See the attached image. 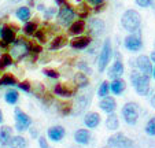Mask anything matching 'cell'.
I'll list each match as a JSON object with an SVG mask.
<instances>
[{"label":"cell","mask_w":155,"mask_h":148,"mask_svg":"<svg viewBox=\"0 0 155 148\" xmlns=\"http://www.w3.org/2000/svg\"><path fill=\"white\" fill-rule=\"evenodd\" d=\"M121 25H122L124 29L130 33L137 32L141 25L140 14H139L136 10H126V11L124 12L122 18H121Z\"/></svg>","instance_id":"obj_1"},{"label":"cell","mask_w":155,"mask_h":148,"mask_svg":"<svg viewBox=\"0 0 155 148\" xmlns=\"http://www.w3.org/2000/svg\"><path fill=\"white\" fill-rule=\"evenodd\" d=\"M11 44H12V47L10 49V55L12 58H15L17 61L24 59L30 52V44L26 43L25 38H15Z\"/></svg>","instance_id":"obj_2"},{"label":"cell","mask_w":155,"mask_h":148,"mask_svg":"<svg viewBox=\"0 0 155 148\" xmlns=\"http://www.w3.org/2000/svg\"><path fill=\"white\" fill-rule=\"evenodd\" d=\"M113 56V48H111V40L110 38H106L104 43H103L102 51H100L99 59H97V69L100 73H103L106 70V67L108 66V62L111 61Z\"/></svg>","instance_id":"obj_3"},{"label":"cell","mask_w":155,"mask_h":148,"mask_svg":"<svg viewBox=\"0 0 155 148\" xmlns=\"http://www.w3.org/2000/svg\"><path fill=\"white\" fill-rule=\"evenodd\" d=\"M107 145L108 148H133L135 143H133V140L128 139L124 133H115L108 137Z\"/></svg>","instance_id":"obj_4"},{"label":"cell","mask_w":155,"mask_h":148,"mask_svg":"<svg viewBox=\"0 0 155 148\" xmlns=\"http://www.w3.org/2000/svg\"><path fill=\"white\" fill-rule=\"evenodd\" d=\"M56 18H58V23L61 26H69L76 18V11L69 4H63L56 14Z\"/></svg>","instance_id":"obj_5"},{"label":"cell","mask_w":155,"mask_h":148,"mask_svg":"<svg viewBox=\"0 0 155 148\" xmlns=\"http://www.w3.org/2000/svg\"><path fill=\"white\" fill-rule=\"evenodd\" d=\"M122 117L128 125H135L139 119V107L136 103H126L122 108Z\"/></svg>","instance_id":"obj_6"},{"label":"cell","mask_w":155,"mask_h":148,"mask_svg":"<svg viewBox=\"0 0 155 148\" xmlns=\"http://www.w3.org/2000/svg\"><path fill=\"white\" fill-rule=\"evenodd\" d=\"M14 114H15V122H17V123H15V129H17L18 132L28 130V128L32 125V118L18 107L15 108Z\"/></svg>","instance_id":"obj_7"},{"label":"cell","mask_w":155,"mask_h":148,"mask_svg":"<svg viewBox=\"0 0 155 148\" xmlns=\"http://www.w3.org/2000/svg\"><path fill=\"white\" fill-rule=\"evenodd\" d=\"M124 45L128 51L130 52H137L139 49L143 47V41H141V37H140V33L135 32V33H130L129 36H126L125 41H124Z\"/></svg>","instance_id":"obj_8"},{"label":"cell","mask_w":155,"mask_h":148,"mask_svg":"<svg viewBox=\"0 0 155 148\" xmlns=\"http://www.w3.org/2000/svg\"><path fill=\"white\" fill-rule=\"evenodd\" d=\"M108 78L115 80V78H121L124 74V63L121 61V54L117 52L115 54V62L113 63V66L108 69Z\"/></svg>","instance_id":"obj_9"},{"label":"cell","mask_w":155,"mask_h":148,"mask_svg":"<svg viewBox=\"0 0 155 148\" xmlns=\"http://www.w3.org/2000/svg\"><path fill=\"white\" fill-rule=\"evenodd\" d=\"M136 92L140 96H146L148 95L150 92V76H146V74H140L139 78L136 80V82L133 84Z\"/></svg>","instance_id":"obj_10"},{"label":"cell","mask_w":155,"mask_h":148,"mask_svg":"<svg viewBox=\"0 0 155 148\" xmlns=\"http://www.w3.org/2000/svg\"><path fill=\"white\" fill-rule=\"evenodd\" d=\"M136 66L137 70L141 74H146V76H151L152 74V64H151V59L146 55H141L136 59Z\"/></svg>","instance_id":"obj_11"},{"label":"cell","mask_w":155,"mask_h":148,"mask_svg":"<svg viewBox=\"0 0 155 148\" xmlns=\"http://www.w3.org/2000/svg\"><path fill=\"white\" fill-rule=\"evenodd\" d=\"M104 22H103L102 19H99V18H94V19L89 21V25H88V29H89V32H91L92 36H96V37H99V36L103 35V32H104Z\"/></svg>","instance_id":"obj_12"},{"label":"cell","mask_w":155,"mask_h":148,"mask_svg":"<svg viewBox=\"0 0 155 148\" xmlns=\"http://www.w3.org/2000/svg\"><path fill=\"white\" fill-rule=\"evenodd\" d=\"M99 107L102 108L104 113L110 114V113H114V110L117 108V103H115V99L111 97V96H104V97H102V100H100L99 103Z\"/></svg>","instance_id":"obj_13"},{"label":"cell","mask_w":155,"mask_h":148,"mask_svg":"<svg viewBox=\"0 0 155 148\" xmlns=\"http://www.w3.org/2000/svg\"><path fill=\"white\" fill-rule=\"evenodd\" d=\"M48 134V139L51 140V141H61L62 139L64 137V134H66V132H64V128H62V126H52V128L48 129L47 132Z\"/></svg>","instance_id":"obj_14"},{"label":"cell","mask_w":155,"mask_h":148,"mask_svg":"<svg viewBox=\"0 0 155 148\" xmlns=\"http://www.w3.org/2000/svg\"><path fill=\"white\" fill-rule=\"evenodd\" d=\"M92 38L91 37H85V36H82V37H76L73 38V40L70 41V47L73 49H85L89 44H91Z\"/></svg>","instance_id":"obj_15"},{"label":"cell","mask_w":155,"mask_h":148,"mask_svg":"<svg viewBox=\"0 0 155 148\" xmlns=\"http://www.w3.org/2000/svg\"><path fill=\"white\" fill-rule=\"evenodd\" d=\"M84 123L87 125V128L95 129L100 123V115L97 113H88L84 118Z\"/></svg>","instance_id":"obj_16"},{"label":"cell","mask_w":155,"mask_h":148,"mask_svg":"<svg viewBox=\"0 0 155 148\" xmlns=\"http://www.w3.org/2000/svg\"><path fill=\"white\" fill-rule=\"evenodd\" d=\"M74 140H76L78 144L85 145L91 140V134H89V132H88L87 129H78V130L74 133Z\"/></svg>","instance_id":"obj_17"},{"label":"cell","mask_w":155,"mask_h":148,"mask_svg":"<svg viewBox=\"0 0 155 148\" xmlns=\"http://www.w3.org/2000/svg\"><path fill=\"white\" fill-rule=\"evenodd\" d=\"M15 17L19 21H22V22H28L30 19V17H32V11H30V8L28 6H21L15 11Z\"/></svg>","instance_id":"obj_18"},{"label":"cell","mask_w":155,"mask_h":148,"mask_svg":"<svg viewBox=\"0 0 155 148\" xmlns=\"http://www.w3.org/2000/svg\"><path fill=\"white\" fill-rule=\"evenodd\" d=\"M69 26H70V28H69V33H70L71 36H78V35H81V33L85 30V22L82 19L76 21V22L73 21Z\"/></svg>","instance_id":"obj_19"},{"label":"cell","mask_w":155,"mask_h":148,"mask_svg":"<svg viewBox=\"0 0 155 148\" xmlns=\"http://www.w3.org/2000/svg\"><path fill=\"white\" fill-rule=\"evenodd\" d=\"M11 137H12V129L10 126H2L0 128V144L8 145Z\"/></svg>","instance_id":"obj_20"},{"label":"cell","mask_w":155,"mask_h":148,"mask_svg":"<svg viewBox=\"0 0 155 148\" xmlns=\"http://www.w3.org/2000/svg\"><path fill=\"white\" fill-rule=\"evenodd\" d=\"M2 40L6 41L7 44H11L15 40V29L11 26H4L2 29Z\"/></svg>","instance_id":"obj_21"},{"label":"cell","mask_w":155,"mask_h":148,"mask_svg":"<svg viewBox=\"0 0 155 148\" xmlns=\"http://www.w3.org/2000/svg\"><path fill=\"white\" fill-rule=\"evenodd\" d=\"M125 81L121 78H115L113 80V82L110 84V90H111L114 95H121V93L125 90Z\"/></svg>","instance_id":"obj_22"},{"label":"cell","mask_w":155,"mask_h":148,"mask_svg":"<svg viewBox=\"0 0 155 148\" xmlns=\"http://www.w3.org/2000/svg\"><path fill=\"white\" fill-rule=\"evenodd\" d=\"M54 93L58 95V96H61V97H70V96H73L74 90L70 89V88H68L66 85L58 84L55 88H54Z\"/></svg>","instance_id":"obj_23"},{"label":"cell","mask_w":155,"mask_h":148,"mask_svg":"<svg viewBox=\"0 0 155 148\" xmlns=\"http://www.w3.org/2000/svg\"><path fill=\"white\" fill-rule=\"evenodd\" d=\"M8 145L11 148H26L28 141H26V139L22 136H15V137H11Z\"/></svg>","instance_id":"obj_24"},{"label":"cell","mask_w":155,"mask_h":148,"mask_svg":"<svg viewBox=\"0 0 155 148\" xmlns=\"http://www.w3.org/2000/svg\"><path fill=\"white\" fill-rule=\"evenodd\" d=\"M74 84H76L77 88H85L89 84V80H88V77L84 73H77L74 76Z\"/></svg>","instance_id":"obj_25"},{"label":"cell","mask_w":155,"mask_h":148,"mask_svg":"<svg viewBox=\"0 0 155 148\" xmlns=\"http://www.w3.org/2000/svg\"><path fill=\"white\" fill-rule=\"evenodd\" d=\"M106 126L110 130H117L118 129V117L115 115L114 113H110L106 119Z\"/></svg>","instance_id":"obj_26"},{"label":"cell","mask_w":155,"mask_h":148,"mask_svg":"<svg viewBox=\"0 0 155 148\" xmlns=\"http://www.w3.org/2000/svg\"><path fill=\"white\" fill-rule=\"evenodd\" d=\"M66 44V38L62 37V36H56L50 44V51H56V49H61L62 47Z\"/></svg>","instance_id":"obj_27"},{"label":"cell","mask_w":155,"mask_h":148,"mask_svg":"<svg viewBox=\"0 0 155 148\" xmlns=\"http://www.w3.org/2000/svg\"><path fill=\"white\" fill-rule=\"evenodd\" d=\"M4 99H6V102L8 103V104H15V103L18 102V99H19V95H18L17 90L10 89V90H7L6 92Z\"/></svg>","instance_id":"obj_28"},{"label":"cell","mask_w":155,"mask_h":148,"mask_svg":"<svg viewBox=\"0 0 155 148\" xmlns=\"http://www.w3.org/2000/svg\"><path fill=\"white\" fill-rule=\"evenodd\" d=\"M12 64V56L10 54H2L0 55V70H4L6 67Z\"/></svg>","instance_id":"obj_29"},{"label":"cell","mask_w":155,"mask_h":148,"mask_svg":"<svg viewBox=\"0 0 155 148\" xmlns=\"http://www.w3.org/2000/svg\"><path fill=\"white\" fill-rule=\"evenodd\" d=\"M17 80H15L14 76H11V74H4L2 78H0V87L2 85H8V87H14V85H17Z\"/></svg>","instance_id":"obj_30"},{"label":"cell","mask_w":155,"mask_h":148,"mask_svg":"<svg viewBox=\"0 0 155 148\" xmlns=\"http://www.w3.org/2000/svg\"><path fill=\"white\" fill-rule=\"evenodd\" d=\"M36 30H37V23H36V22H30V21H28V22L25 23V26H24V32H25V35H28V36H33V35H35Z\"/></svg>","instance_id":"obj_31"},{"label":"cell","mask_w":155,"mask_h":148,"mask_svg":"<svg viewBox=\"0 0 155 148\" xmlns=\"http://www.w3.org/2000/svg\"><path fill=\"white\" fill-rule=\"evenodd\" d=\"M108 92H110V84H108V81H103L100 84L99 89H97V95L100 97H104V96L108 95Z\"/></svg>","instance_id":"obj_32"},{"label":"cell","mask_w":155,"mask_h":148,"mask_svg":"<svg viewBox=\"0 0 155 148\" xmlns=\"http://www.w3.org/2000/svg\"><path fill=\"white\" fill-rule=\"evenodd\" d=\"M58 111L62 115H69V114L71 113V104L70 103H59Z\"/></svg>","instance_id":"obj_33"},{"label":"cell","mask_w":155,"mask_h":148,"mask_svg":"<svg viewBox=\"0 0 155 148\" xmlns=\"http://www.w3.org/2000/svg\"><path fill=\"white\" fill-rule=\"evenodd\" d=\"M146 133L148 136H155V117L151 118L146 125Z\"/></svg>","instance_id":"obj_34"},{"label":"cell","mask_w":155,"mask_h":148,"mask_svg":"<svg viewBox=\"0 0 155 148\" xmlns=\"http://www.w3.org/2000/svg\"><path fill=\"white\" fill-rule=\"evenodd\" d=\"M43 12H44V18H45V19H52V18L58 14V10H56V7H48V8H45Z\"/></svg>","instance_id":"obj_35"},{"label":"cell","mask_w":155,"mask_h":148,"mask_svg":"<svg viewBox=\"0 0 155 148\" xmlns=\"http://www.w3.org/2000/svg\"><path fill=\"white\" fill-rule=\"evenodd\" d=\"M43 73H44V74H45L47 77H50V78H54V80L59 78V73L56 71V70H54V69H44Z\"/></svg>","instance_id":"obj_36"},{"label":"cell","mask_w":155,"mask_h":148,"mask_svg":"<svg viewBox=\"0 0 155 148\" xmlns=\"http://www.w3.org/2000/svg\"><path fill=\"white\" fill-rule=\"evenodd\" d=\"M33 36H35V37L37 38L40 43H45V41H47V36H45V32H43V30H36Z\"/></svg>","instance_id":"obj_37"},{"label":"cell","mask_w":155,"mask_h":148,"mask_svg":"<svg viewBox=\"0 0 155 148\" xmlns=\"http://www.w3.org/2000/svg\"><path fill=\"white\" fill-rule=\"evenodd\" d=\"M18 88H19L21 90H24V92H30L32 90V85H30V82L28 81H24V82H19V84H17Z\"/></svg>","instance_id":"obj_38"},{"label":"cell","mask_w":155,"mask_h":148,"mask_svg":"<svg viewBox=\"0 0 155 148\" xmlns=\"http://www.w3.org/2000/svg\"><path fill=\"white\" fill-rule=\"evenodd\" d=\"M151 3H152V0H136V4L140 7H144V8H146V7H150Z\"/></svg>","instance_id":"obj_39"},{"label":"cell","mask_w":155,"mask_h":148,"mask_svg":"<svg viewBox=\"0 0 155 148\" xmlns=\"http://www.w3.org/2000/svg\"><path fill=\"white\" fill-rule=\"evenodd\" d=\"M140 74H141V73L139 71V70H133V71L130 73V82H132V85L136 82V80L139 78V76H140Z\"/></svg>","instance_id":"obj_40"},{"label":"cell","mask_w":155,"mask_h":148,"mask_svg":"<svg viewBox=\"0 0 155 148\" xmlns=\"http://www.w3.org/2000/svg\"><path fill=\"white\" fill-rule=\"evenodd\" d=\"M38 145H40V148H51L50 145H48L47 140H45V137L40 136L38 137Z\"/></svg>","instance_id":"obj_41"},{"label":"cell","mask_w":155,"mask_h":148,"mask_svg":"<svg viewBox=\"0 0 155 148\" xmlns=\"http://www.w3.org/2000/svg\"><path fill=\"white\" fill-rule=\"evenodd\" d=\"M77 67H78V69H81V70H84V71H87L88 74H91V69H89V67H88V64L84 63V62H80V63H77Z\"/></svg>","instance_id":"obj_42"},{"label":"cell","mask_w":155,"mask_h":148,"mask_svg":"<svg viewBox=\"0 0 155 148\" xmlns=\"http://www.w3.org/2000/svg\"><path fill=\"white\" fill-rule=\"evenodd\" d=\"M41 51H43V48L38 45H33V44H30V52H35V54H40Z\"/></svg>","instance_id":"obj_43"},{"label":"cell","mask_w":155,"mask_h":148,"mask_svg":"<svg viewBox=\"0 0 155 148\" xmlns=\"http://www.w3.org/2000/svg\"><path fill=\"white\" fill-rule=\"evenodd\" d=\"M10 44H7L6 41L3 40H0V51H7V48H8Z\"/></svg>","instance_id":"obj_44"},{"label":"cell","mask_w":155,"mask_h":148,"mask_svg":"<svg viewBox=\"0 0 155 148\" xmlns=\"http://www.w3.org/2000/svg\"><path fill=\"white\" fill-rule=\"evenodd\" d=\"M92 6H99V4H103L104 3V0H88Z\"/></svg>","instance_id":"obj_45"},{"label":"cell","mask_w":155,"mask_h":148,"mask_svg":"<svg viewBox=\"0 0 155 148\" xmlns=\"http://www.w3.org/2000/svg\"><path fill=\"white\" fill-rule=\"evenodd\" d=\"M56 4L58 6H63V4H66V0H55Z\"/></svg>","instance_id":"obj_46"},{"label":"cell","mask_w":155,"mask_h":148,"mask_svg":"<svg viewBox=\"0 0 155 148\" xmlns=\"http://www.w3.org/2000/svg\"><path fill=\"white\" fill-rule=\"evenodd\" d=\"M37 10L38 11H44V10H45V6H44V4H37Z\"/></svg>","instance_id":"obj_47"},{"label":"cell","mask_w":155,"mask_h":148,"mask_svg":"<svg viewBox=\"0 0 155 148\" xmlns=\"http://www.w3.org/2000/svg\"><path fill=\"white\" fill-rule=\"evenodd\" d=\"M30 134H32L33 137H37V132H36L35 129H33V130H30Z\"/></svg>","instance_id":"obj_48"},{"label":"cell","mask_w":155,"mask_h":148,"mask_svg":"<svg viewBox=\"0 0 155 148\" xmlns=\"http://www.w3.org/2000/svg\"><path fill=\"white\" fill-rule=\"evenodd\" d=\"M3 113H2V110H0V123H3Z\"/></svg>","instance_id":"obj_49"},{"label":"cell","mask_w":155,"mask_h":148,"mask_svg":"<svg viewBox=\"0 0 155 148\" xmlns=\"http://www.w3.org/2000/svg\"><path fill=\"white\" fill-rule=\"evenodd\" d=\"M151 106H152V107L155 108V96H154V97L151 99Z\"/></svg>","instance_id":"obj_50"},{"label":"cell","mask_w":155,"mask_h":148,"mask_svg":"<svg viewBox=\"0 0 155 148\" xmlns=\"http://www.w3.org/2000/svg\"><path fill=\"white\" fill-rule=\"evenodd\" d=\"M151 59H152V62H154V63H155V51L151 54Z\"/></svg>","instance_id":"obj_51"},{"label":"cell","mask_w":155,"mask_h":148,"mask_svg":"<svg viewBox=\"0 0 155 148\" xmlns=\"http://www.w3.org/2000/svg\"><path fill=\"white\" fill-rule=\"evenodd\" d=\"M151 76H152V77H154V78H155V69L152 70V74H151Z\"/></svg>","instance_id":"obj_52"},{"label":"cell","mask_w":155,"mask_h":148,"mask_svg":"<svg viewBox=\"0 0 155 148\" xmlns=\"http://www.w3.org/2000/svg\"><path fill=\"white\" fill-rule=\"evenodd\" d=\"M2 29H3V26L0 25V37H2Z\"/></svg>","instance_id":"obj_53"},{"label":"cell","mask_w":155,"mask_h":148,"mask_svg":"<svg viewBox=\"0 0 155 148\" xmlns=\"http://www.w3.org/2000/svg\"><path fill=\"white\" fill-rule=\"evenodd\" d=\"M77 2H78V3H80V2H82V0H77Z\"/></svg>","instance_id":"obj_54"}]
</instances>
